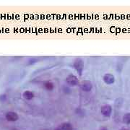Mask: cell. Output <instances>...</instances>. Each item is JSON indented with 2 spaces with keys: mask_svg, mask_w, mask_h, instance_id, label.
<instances>
[{
  "mask_svg": "<svg viewBox=\"0 0 130 130\" xmlns=\"http://www.w3.org/2000/svg\"><path fill=\"white\" fill-rule=\"evenodd\" d=\"M73 68L80 76L82 75L84 71V61L81 58H77L74 59L73 62Z\"/></svg>",
  "mask_w": 130,
  "mask_h": 130,
  "instance_id": "cell-1",
  "label": "cell"
},
{
  "mask_svg": "<svg viewBox=\"0 0 130 130\" xmlns=\"http://www.w3.org/2000/svg\"><path fill=\"white\" fill-rule=\"evenodd\" d=\"M66 84L69 87H75V86H77V85H78L80 84L78 77L77 76H75L74 74H69L66 77Z\"/></svg>",
  "mask_w": 130,
  "mask_h": 130,
  "instance_id": "cell-2",
  "label": "cell"
},
{
  "mask_svg": "<svg viewBox=\"0 0 130 130\" xmlns=\"http://www.w3.org/2000/svg\"><path fill=\"white\" fill-rule=\"evenodd\" d=\"M80 89L84 92H90L93 89V83L90 80H83L80 84Z\"/></svg>",
  "mask_w": 130,
  "mask_h": 130,
  "instance_id": "cell-3",
  "label": "cell"
},
{
  "mask_svg": "<svg viewBox=\"0 0 130 130\" xmlns=\"http://www.w3.org/2000/svg\"><path fill=\"white\" fill-rule=\"evenodd\" d=\"M112 106L107 104V105H104L101 107L100 108V112H101V114L105 116V117H109L111 116L112 114Z\"/></svg>",
  "mask_w": 130,
  "mask_h": 130,
  "instance_id": "cell-4",
  "label": "cell"
},
{
  "mask_svg": "<svg viewBox=\"0 0 130 130\" xmlns=\"http://www.w3.org/2000/svg\"><path fill=\"white\" fill-rule=\"evenodd\" d=\"M5 118L6 119L10 122H17L19 119V116L17 114L16 112L14 111H9L7 114H5Z\"/></svg>",
  "mask_w": 130,
  "mask_h": 130,
  "instance_id": "cell-5",
  "label": "cell"
},
{
  "mask_svg": "<svg viewBox=\"0 0 130 130\" xmlns=\"http://www.w3.org/2000/svg\"><path fill=\"white\" fill-rule=\"evenodd\" d=\"M103 80L104 82L107 84V85H112L114 84V82H115V77L113 74L109 73L106 74L103 77Z\"/></svg>",
  "mask_w": 130,
  "mask_h": 130,
  "instance_id": "cell-6",
  "label": "cell"
},
{
  "mask_svg": "<svg viewBox=\"0 0 130 130\" xmlns=\"http://www.w3.org/2000/svg\"><path fill=\"white\" fill-rule=\"evenodd\" d=\"M23 97L24 99L27 100H31L34 98L35 97V94L31 90H25L23 93Z\"/></svg>",
  "mask_w": 130,
  "mask_h": 130,
  "instance_id": "cell-7",
  "label": "cell"
},
{
  "mask_svg": "<svg viewBox=\"0 0 130 130\" xmlns=\"http://www.w3.org/2000/svg\"><path fill=\"white\" fill-rule=\"evenodd\" d=\"M60 128L62 130H73V126L71 123L66 122L61 124Z\"/></svg>",
  "mask_w": 130,
  "mask_h": 130,
  "instance_id": "cell-8",
  "label": "cell"
},
{
  "mask_svg": "<svg viewBox=\"0 0 130 130\" xmlns=\"http://www.w3.org/2000/svg\"><path fill=\"white\" fill-rule=\"evenodd\" d=\"M43 87L46 90H49V91H52L54 89V84L51 81H46L44 82L43 83Z\"/></svg>",
  "mask_w": 130,
  "mask_h": 130,
  "instance_id": "cell-9",
  "label": "cell"
},
{
  "mask_svg": "<svg viewBox=\"0 0 130 130\" xmlns=\"http://www.w3.org/2000/svg\"><path fill=\"white\" fill-rule=\"evenodd\" d=\"M122 121L125 124L130 125V113H127L123 116Z\"/></svg>",
  "mask_w": 130,
  "mask_h": 130,
  "instance_id": "cell-10",
  "label": "cell"
},
{
  "mask_svg": "<svg viewBox=\"0 0 130 130\" xmlns=\"http://www.w3.org/2000/svg\"><path fill=\"white\" fill-rule=\"evenodd\" d=\"M62 91L65 93V94H70L72 93L71 88L69 85H64L62 87Z\"/></svg>",
  "mask_w": 130,
  "mask_h": 130,
  "instance_id": "cell-11",
  "label": "cell"
},
{
  "mask_svg": "<svg viewBox=\"0 0 130 130\" xmlns=\"http://www.w3.org/2000/svg\"><path fill=\"white\" fill-rule=\"evenodd\" d=\"M38 62V58L32 57V58L29 59V60H28V64L29 65H34V64H35L36 62Z\"/></svg>",
  "mask_w": 130,
  "mask_h": 130,
  "instance_id": "cell-12",
  "label": "cell"
},
{
  "mask_svg": "<svg viewBox=\"0 0 130 130\" xmlns=\"http://www.w3.org/2000/svg\"><path fill=\"white\" fill-rule=\"evenodd\" d=\"M7 99V96L6 94H1L0 95V101L1 102H5Z\"/></svg>",
  "mask_w": 130,
  "mask_h": 130,
  "instance_id": "cell-13",
  "label": "cell"
},
{
  "mask_svg": "<svg viewBox=\"0 0 130 130\" xmlns=\"http://www.w3.org/2000/svg\"><path fill=\"white\" fill-rule=\"evenodd\" d=\"M100 130H108L107 128H106V127H103V128H101Z\"/></svg>",
  "mask_w": 130,
  "mask_h": 130,
  "instance_id": "cell-14",
  "label": "cell"
},
{
  "mask_svg": "<svg viewBox=\"0 0 130 130\" xmlns=\"http://www.w3.org/2000/svg\"><path fill=\"white\" fill-rule=\"evenodd\" d=\"M120 130H130L129 129H127V128H122Z\"/></svg>",
  "mask_w": 130,
  "mask_h": 130,
  "instance_id": "cell-15",
  "label": "cell"
},
{
  "mask_svg": "<svg viewBox=\"0 0 130 130\" xmlns=\"http://www.w3.org/2000/svg\"><path fill=\"white\" fill-rule=\"evenodd\" d=\"M62 130V129H61L60 127H58V128H57V129H55V130Z\"/></svg>",
  "mask_w": 130,
  "mask_h": 130,
  "instance_id": "cell-16",
  "label": "cell"
},
{
  "mask_svg": "<svg viewBox=\"0 0 130 130\" xmlns=\"http://www.w3.org/2000/svg\"></svg>",
  "mask_w": 130,
  "mask_h": 130,
  "instance_id": "cell-17",
  "label": "cell"
}]
</instances>
